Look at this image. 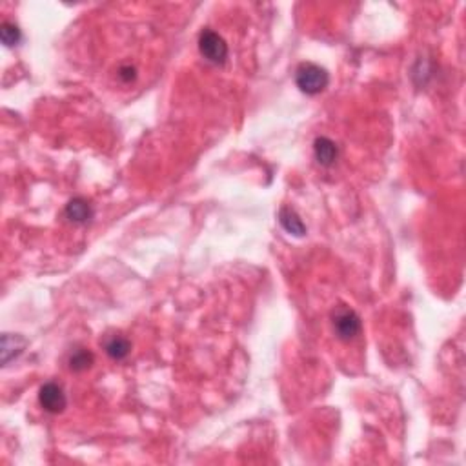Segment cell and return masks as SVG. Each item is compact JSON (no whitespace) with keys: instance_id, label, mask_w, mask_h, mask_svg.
<instances>
[{"instance_id":"1","label":"cell","mask_w":466,"mask_h":466,"mask_svg":"<svg viewBox=\"0 0 466 466\" xmlns=\"http://www.w3.org/2000/svg\"><path fill=\"white\" fill-rule=\"evenodd\" d=\"M295 84L306 95H319L330 84V75L322 66L302 62L295 70Z\"/></svg>"},{"instance_id":"11","label":"cell","mask_w":466,"mask_h":466,"mask_svg":"<svg viewBox=\"0 0 466 466\" xmlns=\"http://www.w3.org/2000/svg\"><path fill=\"white\" fill-rule=\"evenodd\" d=\"M0 39H2L4 46L13 48V46H17L22 41L21 28H19L17 24H13V22H8V21L2 22V26H0Z\"/></svg>"},{"instance_id":"4","label":"cell","mask_w":466,"mask_h":466,"mask_svg":"<svg viewBox=\"0 0 466 466\" xmlns=\"http://www.w3.org/2000/svg\"><path fill=\"white\" fill-rule=\"evenodd\" d=\"M39 402L44 408L46 411L50 414H61L64 411V408L68 406V399H66V394L62 390L61 385L57 382H46L41 386V391H39Z\"/></svg>"},{"instance_id":"2","label":"cell","mask_w":466,"mask_h":466,"mask_svg":"<svg viewBox=\"0 0 466 466\" xmlns=\"http://www.w3.org/2000/svg\"><path fill=\"white\" fill-rule=\"evenodd\" d=\"M331 326L336 336L341 341H351L361 333V317L357 315L356 310H351L350 306H337L336 310L331 311Z\"/></svg>"},{"instance_id":"5","label":"cell","mask_w":466,"mask_h":466,"mask_svg":"<svg viewBox=\"0 0 466 466\" xmlns=\"http://www.w3.org/2000/svg\"><path fill=\"white\" fill-rule=\"evenodd\" d=\"M93 208L86 199L82 197H75V199H71L68 204H66L64 215L66 219L73 224H86V222H90L93 219Z\"/></svg>"},{"instance_id":"9","label":"cell","mask_w":466,"mask_h":466,"mask_svg":"<svg viewBox=\"0 0 466 466\" xmlns=\"http://www.w3.org/2000/svg\"><path fill=\"white\" fill-rule=\"evenodd\" d=\"M104 350L113 361H122L130 356L131 342L122 336H111L104 341Z\"/></svg>"},{"instance_id":"8","label":"cell","mask_w":466,"mask_h":466,"mask_svg":"<svg viewBox=\"0 0 466 466\" xmlns=\"http://www.w3.org/2000/svg\"><path fill=\"white\" fill-rule=\"evenodd\" d=\"M279 222H281L282 228H284L290 235L295 237L306 235L304 222H302V219L299 217V213H297L293 208H288V206L281 208V211H279Z\"/></svg>"},{"instance_id":"6","label":"cell","mask_w":466,"mask_h":466,"mask_svg":"<svg viewBox=\"0 0 466 466\" xmlns=\"http://www.w3.org/2000/svg\"><path fill=\"white\" fill-rule=\"evenodd\" d=\"M313 157L321 166H333L339 159V146L328 137H317L313 142Z\"/></svg>"},{"instance_id":"7","label":"cell","mask_w":466,"mask_h":466,"mask_svg":"<svg viewBox=\"0 0 466 466\" xmlns=\"http://www.w3.org/2000/svg\"><path fill=\"white\" fill-rule=\"evenodd\" d=\"M26 348V339L21 336H15V333H4L2 336V348H0V353H2V365L8 366L13 359L21 356Z\"/></svg>"},{"instance_id":"12","label":"cell","mask_w":466,"mask_h":466,"mask_svg":"<svg viewBox=\"0 0 466 466\" xmlns=\"http://www.w3.org/2000/svg\"><path fill=\"white\" fill-rule=\"evenodd\" d=\"M119 77H121V81H124L126 84H130L137 79V70L133 66H122L121 70H119Z\"/></svg>"},{"instance_id":"10","label":"cell","mask_w":466,"mask_h":466,"mask_svg":"<svg viewBox=\"0 0 466 466\" xmlns=\"http://www.w3.org/2000/svg\"><path fill=\"white\" fill-rule=\"evenodd\" d=\"M93 361H95V357L91 351H88L86 348H79V350H73V353L70 356V368L73 371H84L91 368Z\"/></svg>"},{"instance_id":"3","label":"cell","mask_w":466,"mask_h":466,"mask_svg":"<svg viewBox=\"0 0 466 466\" xmlns=\"http://www.w3.org/2000/svg\"><path fill=\"white\" fill-rule=\"evenodd\" d=\"M199 51L206 61L215 66H222L228 59V44L213 30H202L199 35Z\"/></svg>"}]
</instances>
